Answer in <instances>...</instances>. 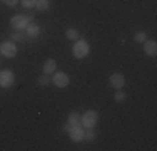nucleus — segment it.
<instances>
[{
    "label": "nucleus",
    "instance_id": "obj_6",
    "mask_svg": "<svg viewBox=\"0 0 157 151\" xmlns=\"http://www.w3.org/2000/svg\"><path fill=\"white\" fill-rule=\"evenodd\" d=\"M69 134H70V139H72L74 143H80V141H84V128H82L80 124H78V126L70 128Z\"/></svg>",
    "mask_w": 157,
    "mask_h": 151
},
{
    "label": "nucleus",
    "instance_id": "obj_17",
    "mask_svg": "<svg viewBox=\"0 0 157 151\" xmlns=\"http://www.w3.org/2000/svg\"><path fill=\"white\" fill-rule=\"evenodd\" d=\"M114 99H115V103H122V101H125V92H124L122 89H117Z\"/></svg>",
    "mask_w": 157,
    "mask_h": 151
},
{
    "label": "nucleus",
    "instance_id": "obj_4",
    "mask_svg": "<svg viewBox=\"0 0 157 151\" xmlns=\"http://www.w3.org/2000/svg\"><path fill=\"white\" fill-rule=\"evenodd\" d=\"M13 79H15V76H13L12 71H9V69L0 71V86L2 88H10L13 84Z\"/></svg>",
    "mask_w": 157,
    "mask_h": 151
},
{
    "label": "nucleus",
    "instance_id": "obj_18",
    "mask_svg": "<svg viewBox=\"0 0 157 151\" xmlns=\"http://www.w3.org/2000/svg\"><path fill=\"white\" fill-rule=\"evenodd\" d=\"M134 40H136V42H145V40H147V37H145V34L144 32H137L136 35H134Z\"/></svg>",
    "mask_w": 157,
    "mask_h": 151
},
{
    "label": "nucleus",
    "instance_id": "obj_1",
    "mask_svg": "<svg viewBox=\"0 0 157 151\" xmlns=\"http://www.w3.org/2000/svg\"><path fill=\"white\" fill-rule=\"evenodd\" d=\"M99 121V112L94 111V109H89V111L84 112V116L80 118V124L84 128H94Z\"/></svg>",
    "mask_w": 157,
    "mask_h": 151
},
{
    "label": "nucleus",
    "instance_id": "obj_19",
    "mask_svg": "<svg viewBox=\"0 0 157 151\" xmlns=\"http://www.w3.org/2000/svg\"><path fill=\"white\" fill-rule=\"evenodd\" d=\"M50 81H52V79L48 77V74H44L42 77L39 79V84L40 86H48V84H50Z\"/></svg>",
    "mask_w": 157,
    "mask_h": 151
},
{
    "label": "nucleus",
    "instance_id": "obj_12",
    "mask_svg": "<svg viewBox=\"0 0 157 151\" xmlns=\"http://www.w3.org/2000/svg\"><path fill=\"white\" fill-rule=\"evenodd\" d=\"M25 32H27L29 37H32V39H33V37H37L40 34V27L37 24H33V22H30V24L27 25V29H25Z\"/></svg>",
    "mask_w": 157,
    "mask_h": 151
},
{
    "label": "nucleus",
    "instance_id": "obj_11",
    "mask_svg": "<svg viewBox=\"0 0 157 151\" xmlns=\"http://www.w3.org/2000/svg\"><path fill=\"white\" fill-rule=\"evenodd\" d=\"M55 69H57V62L54 59H47L44 64V74H54Z\"/></svg>",
    "mask_w": 157,
    "mask_h": 151
},
{
    "label": "nucleus",
    "instance_id": "obj_2",
    "mask_svg": "<svg viewBox=\"0 0 157 151\" xmlns=\"http://www.w3.org/2000/svg\"><path fill=\"white\" fill-rule=\"evenodd\" d=\"M33 20L32 17H25V15H15V17L10 18V25L15 30H25L27 25Z\"/></svg>",
    "mask_w": 157,
    "mask_h": 151
},
{
    "label": "nucleus",
    "instance_id": "obj_3",
    "mask_svg": "<svg viewBox=\"0 0 157 151\" xmlns=\"http://www.w3.org/2000/svg\"><path fill=\"white\" fill-rule=\"evenodd\" d=\"M74 55H75L77 59H84L85 55L89 54V45L85 40H77L75 44H74Z\"/></svg>",
    "mask_w": 157,
    "mask_h": 151
},
{
    "label": "nucleus",
    "instance_id": "obj_22",
    "mask_svg": "<svg viewBox=\"0 0 157 151\" xmlns=\"http://www.w3.org/2000/svg\"><path fill=\"white\" fill-rule=\"evenodd\" d=\"M0 47H2V45H0ZM0 54H2V49H0Z\"/></svg>",
    "mask_w": 157,
    "mask_h": 151
},
{
    "label": "nucleus",
    "instance_id": "obj_8",
    "mask_svg": "<svg viewBox=\"0 0 157 151\" xmlns=\"http://www.w3.org/2000/svg\"><path fill=\"white\" fill-rule=\"evenodd\" d=\"M80 124V114L78 112H70V116H69V121H67V124L63 126V131H67L69 133L70 131V128H74V126H78Z\"/></svg>",
    "mask_w": 157,
    "mask_h": 151
},
{
    "label": "nucleus",
    "instance_id": "obj_5",
    "mask_svg": "<svg viewBox=\"0 0 157 151\" xmlns=\"http://www.w3.org/2000/svg\"><path fill=\"white\" fill-rule=\"evenodd\" d=\"M52 82H54V86H57V88H67L69 82H70V79L65 72H54Z\"/></svg>",
    "mask_w": 157,
    "mask_h": 151
},
{
    "label": "nucleus",
    "instance_id": "obj_13",
    "mask_svg": "<svg viewBox=\"0 0 157 151\" xmlns=\"http://www.w3.org/2000/svg\"><path fill=\"white\" fill-rule=\"evenodd\" d=\"M48 7H50L48 0H35V9L39 10V12H42V10H48Z\"/></svg>",
    "mask_w": 157,
    "mask_h": 151
},
{
    "label": "nucleus",
    "instance_id": "obj_9",
    "mask_svg": "<svg viewBox=\"0 0 157 151\" xmlns=\"http://www.w3.org/2000/svg\"><path fill=\"white\" fill-rule=\"evenodd\" d=\"M109 81H110V86L114 89H122L124 84H125V77L122 74H112Z\"/></svg>",
    "mask_w": 157,
    "mask_h": 151
},
{
    "label": "nucleus",
    "instance_id": "obj_15",
    "mask_svg": "<svg viewBox=\"0 0 157 151\" xmlns=\"http://www.w3.org/2000/svg\"><path fill=\"white\" fill-rule=\"evenodd\" d=\"M94 139H95L94 128H87V131H84V141H94Z\"/></svg>",
    "mask_w": 157,
    "mask_h": 151
},
{
    "label": "nucleus",
    "instance_id": "obj_14",
    "mask_svg": "<svg viewBox=\"0 0 157 151\" xmlns=\"http://www.w3.org/2000/svg\"><path fill=\"white\" fill-rule=\"evenodd\" d=\"M65 37H67L69 40H78V39H80V34H78L75 29H69V30L65 32Z\"/></svg>",
    "mask_w": 157,
    "mask_h": 151
},
{
    "label": "nucleus",
    "instance_id": "obj_16",
    "mask_svg": "<svg viewBox=\"0 0 157 151\" xmlns=\"http://www.w3.org/2000/svg\"><path fill=\"white\" fill-rule=\"evenodd\" d=\"M25 37H27V32H25V30H15V32L12 34V40H24Z\"/></svg>",
    "mask_w": 157,
    "mask_h": 151
},
{
    "label": "nucleus",
    "instance_id": "obj_21",
    "mask_svg": "<svg viewBox=\"0 0 157 151\" xmlns=\"http://www.w3.org/2000/svg\"><path fill=\"white\" fill-rule=\"evenodd\" d=\"M5 5H9V7H13V5H17V2L18 0H2Z\"/></svg>",
    "mask_w": 157,
    "mask_h": 151
},
{
    "label": "nucleus",
    "instance_id": "obj_7",
    "mask_svg": "<svg viewBox=\"0 0 157 151\" xmlns=\"http://www.w3.org/2000/svg\"><path fill=\"white\" fill-rule=\"evenodd\" d=\"M0 49H2V54L5 57H15L17 55V47L13 42H3Z\"/></svg>",
    "mask_w": 157,
    "mask_h": 151
},
{
    "label": "nucleus",
    "instance_id": "obj_10",
    "mask_svg": "<svg viewBox=\"0 0 157 151\" xmlns=\"http://www.w3.org/2000/svg\"><path fill=\"white\" fill-rule=\"evenodd\" d=\"M144 52L147 55H151V57H154L157 54V44L155 40H145L144 42Z\"/></svg>",
    "mask_w": 157,
    "mask_h": 151
},
{
    "label": "nucleus",
    "instance_id": "obj_20",
    "mask_svg": "<svg viewBox=\"0 0 157 151\" xmlns=\"http://www.w3.org/2000/svg\"><path fill=\"white\" fill-rule=\"evenodd\" d=\"M22 5L25 7V9H32V7H35V0H20Z\"/></svg>",
    "mask_w": 157,
    "mask_h": 151
}]
</instances>
